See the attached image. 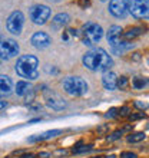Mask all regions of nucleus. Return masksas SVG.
Segmentation results:
<instances>
[{
	"instance_id": "nucleus-1",
	"label": "nucleus",
	"mask_w": 149,
	"mask_h": 158,
	"mask_svg": "<svg viewBox=\"0 0 149 158\" xmlns=\"http://www.w3.org/2000/svg\"><path fill=\"white\" fill-rule=\"evenodd\" d=\"M82 62L89 71L93 72H108L113 66V60H112L111 55L100 48L86 52L83 55Z\"/></svg>"
},
{
	"instance_id": "nucleus-2",
	"label": "nucleus",
	"mask_w": 149,
	"mask_h": 158,
	"mask_svg": "<svg viewBox=\"0 0 149 158\" xmlns=\"http://www.w3.org/2000/svg\"><path fill=\"white\" fill-rule=\"evenodd\" d=\"M16 73L29 81H34L39 76V60L33 55H23L16 62Z\"/></svg>"
},
{
	"instance_id": "nucleus-3",
	"label": "nucleus",
	"mask_w": 149,
	"mask_h": 158,
	"mask_svg": "<svg viewBox=\"0 0 149 158\" xmlns=\"http://www.w3.org/2000/svg\"><path fill=\"white\" fill-rule=\"evenodd\" d=\"M82 42L86 46H93L95 43L102 39L103 36V30L100 27V25L95 23V22H87L86 25H83L82 27Z\"/></svg>"
},
{
	"instance_id": "nucleus-4",
	"label": "nucleus",
	"mask_w": 149,
	"mask_h": 158,
	"mask_svg": "<svg viewBox=\"0 0 149 158\" xmlns=\"http://www.w3.org/2000/svg\"><path fill=\"white\" fill-rule=\"evenodd\" d=\"M87 83L85 79L79 76H67L63 81V89L72 96H82L87 92Z\"/></svg>"
},
{
	"instance_id": "nucleus-5",
	"label": "nucleus",
	"mask_w": 149,
	"mask_h": 158,
	"mask_svg": "<svg viewBox=\"0 0 149 158\" xmlns=\"http://www.w3.org/2000/svg\"><path fill=\"white\" fill-rule=\"evenodd\" d=\"M30 20L36 23V25H45L47 19L50 17V9L45 4H36L29 10Z\"/></svg>"
},
{
	"instance_id": "nucleus-6",
	"label": "nucleus",
	"mask_w": 149,
	"mask_h": 158,
	"mask_svg": "<svg viewBox=\"0 0 149 158\" xmlns=\"http://www.w3.org/2000/svg\"><path fill=\"white\" fill-rule=\"evenodd\" d=\"M129 12L136 19L149 17V0H129Z\"/></svg>"
},
{
	"instance_id": "nucleus-7",
	"label": "nucleus",
	"mask_w": 149,
	"mask_h": 158,
	"mask_svg": "<svg viewBox=\"0 0 149 158\" xmlns=\"http://www.w3.org/2000/svg\"><path fill=\"white\" fill-rule=\"evenodd\" d=\"M16 55H19V45L16 40H13V39L0 40V58L9 60V59L14 58Z\"/></svg>"
},
{
	"instance_id": "nucleus-8",
	"label": "nucleus",
	"mask_w": 149,
	"mask_h": 158,
	"mask_svg": "<svg viewBox=\"0 0 149 158\" xmlns=\"http://www.w3.org/2000/svg\"><path fill=\"white\" fill-rule=\"evenodd\" d=\"M23 25H25V16H23V13L19 12V10L13 12L12 15L7 17V22H6L7 30L13 35H20L22 29H23Z\"/></svg>"
},
{
	"instance_id": "nucleus-9",
	"label": "nucleus",
	"mask_w": 149,
	"mask_h": 158,
	"mask_svg": "<svg viewBox=\"0 0 149 158\" xmlns=\"http://www.w3.org/2000/svg\"><path fill=\"white\" fill-rule=\"evenodd\" d=\"M109 12L115 17H125L129 13V0H111Z\"/></svg>"
},
{
	"instance_id": "nucleus-10",
	"label": "nucleus",
	"mask_w": 149,
	"mask_h": 158,
	"mask_svg": "<svg viewBox=\"0 0 149 158\" xmlns=\"http://www.w3.org/2000/svg\"><path fill=\"white\" fill-rule=\"evenodd\" d=\"M30 42H32V45H33L36 49H45V48H47V46L52 43V39H50V36L47 33H45V32H36V33L32 36Z\"/></svg>"
},
{
	"instance_id": "nucleus-11",
	"label": "nucleus",
	"mask_w": 149,
	"mask_h": 158,
	"mask_svg": "<svg viewBox=\"0 0 149 158\" xmlns=\"http://www.w3.org/2000/svg\"><path fill=\"white\" fill-rule=\"evenodd\" d=\"M46 105L49 106V108L54 109V111H62L65 106H66V102L60 98L59 95L56 94H46Z\"/></svg>"
},
{
	"instance_id": "nucleus-12",
	"label": "nucleus",
	"mask_w": 149,
	"mask_h": 158,
	"mask_svg": "<svg viewBox=\"0 0 149 158\" xmlns=\"http://www.w3.org/2000/svg\"><path fill=\"white\" fill-rule=\"evenodd\" d=\"M122 27L120 26H111L108 30V35H106V38H108V42L111 43V46H116L118 43H120L122 40Z\"/></svg>"
},
{
	"instance_id": "nucleus-13",
	"label": "nucleus",
	"mask_w": 149,
	"mask_h": 158,
	"mask_svg": "<svg viewBox=\"0 0 149 158\" xmlns=\"http://www.w3.org/2000/svg\"><path fill=\"white\" fill-rule=\"evenodd\" d=\"M59 134H62V129H50V131H46V132H43V134H37V135H33V137H30L27 141H29V142L46 141V139H50V138L58 137Z\"/></svg>"
},
{
	"instance_id": "nucleus-14",
	"label": "nucleus",
	"mask_w": 149,
	"mask_h": 158,
	"mask_svg": "<svg viewBox=\"0 0 149 158\" xmlns=\"http://www.w3.org/2000/svg\"><path fill=\"white\" fill-rule=\"evenodd\" d=\"M116 82H118V76L111 71L105 72L103 76H102V83H103V86L106 88V89H109V91L116 89Z\"/></svg>"
},
{
	"instance_id": "nucleus-15",
	"label": "nucleus",
	"mask_w": 149,
	"mask_h": 158,
	"mask_svg": "<svg viewBox=\"0 0 149 158\" xmlns=\"http://www.w3.org/2000/svg\"><path fill=\"white\" fill-rule=\"evenodd\" d=\"M13 89L12 79L6 75H0V95H9Z\"/></svg>"
},
{
	"instance_id": "nucleus-16",
	"label": "nucleus",
	"mask_w": 149,
	"mask_h": 158,
	"mask_svg": "<svg viewBox=\"0 0 149 158\" xmlns=\"http://www.w3.org/2000/svg\"><path fill=\"white\" fill-rule=\"evenodd\" d=\"M69 22H70V17H69L67 13H59V15H56L53 17L52 26H53V29H60L63 26H66Z\"/></svg>"
},
{
	"instance_id": "nucleus-17",
	"label": "nucleus",
	"mask_w": 149,
	"mask_h": 158,
	"mask_svg": "<svg viewBox=\"0 0 149 158\" xmlns=\"http://www.w3.org/2000/svg\"><path fill=\"white\" fill-rule=\"evenodd\" d=\"M14 91H16V94L19 96H27L32 92V85L29 82H26V81H20V82L16 83Z\"/></svg>"
},
{
	"instance_id": "nucleus-18",
	"label": "nucleus",
	"mask_w": 149,
	"mask_h": 158,
	"mask_svg": "<svg viewBox=\"0 0 149 158\" xmlns=\"http://www.w3.org/2000/svg\"><path fill=\"white\" fill-rule=\"evenodd\" d=\"M131 48H133V43H128V42H120V43H118L116 46H112V52L113 53H123L125 50H129Z\"/></svg>"
},
{
	"instance_id": "nucleus-19",
	"label": "nucleus",
	"mask_w": 149,
	"mask_h": 158,
	"mask_svg": "<svg viewBox=\"0 0 149 158\" xmlns=\"http://www.w3.org/2000/svg\"><path fill=\"white\" fill-rule=\"evenodd\" d=\"M143 33V27H131V29L128 30V32H125V39H135L136 36H139V35Z\"/></svg>"
},
{
	"instance_id": "nucleus-20",
	"label": "nucleus",
	"mask_w": 149,
	"mask_h": 158,
	"mask_svg": "<svg viewBox=\"0 0 149 158\" xmlns=\"http://www.w3.org/2000/svg\"><path fill=\"white\" fill-rule=\"evenodd\" d=\"M132 85L135 89H143L146 85H149V81L146 78H141V76H136V78H133L132 81Z\"/></svg>"
},
{
	"instance_id": "nucleus-21",
	"label": "nucleus",
	"mask_w": 149,
	"mask_h": 158,
	"mask_svg": "<svg viewBox=\"0 0 149 158\" xmlns=\"http://www.w3.org/2000/svg\"><path fill=\"white\" fill-rule=\"evenodd\" d=\"M142 139H145V132H136V134H132L128 137V142H141Z\"/></svg>"
},
{
	"instance_id": "nucleus-22",
	"label": "nucleus",
	"mask_w": 149,
	"mask_h": 158,
	"mask_svg": "<svg viewBox=\"0 0 149 158\" xmlns=\"http://www.w3.org/2000/svg\"><path fill=\"white\" fill-rule=\"evenodd\" d=\"M91 150H92V145H82V142H79L72 151H73V154H82V152H86V151H91Z\"/></svg>"
},
{
	"instance_id": "nucleus-23",
	"label": "nucleus",
	"mask_w": 149,
	"mask_h": 158,
	"mask_svg": "<svg viewBox=\"0 0 149 158\" xmlns=\"http://www.w3.org/2000/svg\"><path fill=\"white\" fill-rule=\"evenodd\" d=\"M122 134H123V131L122 129H118V131H113V132L108 137V141L112 142V141H116V139H119L120 137H122Z\"/></svg>"
},
{
	"instance_id": "nucleus-24",
	"label": "nucleus",
	"mask_w": 149,
	"mask_h": 158,
	"mask_svg": "<svg viewBox=\"0 0 149 158\" xmlns=\"http://www.w3.org/2000/svg\"><path fill=\"white\" fill-rule=\"evenodd\" d=\"M126 85H128V78H125V76H120L116 82V88H120V89H125Z\"/></svg>"
},
{
	"instance_id": "nucleus-25",
	"label": "nucleus",
	"mask_w": 149,
	"mask_h": 158,
	"mask_svg": "<svg viewBox=\"0 0 149 158\" xmlns=\"http://www.w3.org/2000/svg\"><path fill=\"white\" fill-rule=\"evenodd\" d=\"M118 111H119V109H116V108H111L108 111V114H106V118H113V117H116V115H118Z\"/></svg>"
},
{
	"instance_id": "nucleus-26",
	"label": "nucleus",
	"mask_w": 149,
	"mask_h": 158,
	"mask_svg": "<svg viewBox=\"0 0 149 158\" xmlns=\"http://www.w3.org/2000/svg\"><path fill=\"white\" fill-rule=\"evenodd\" d=\"M119 115H122V117H128V115H129V108H128V106L120 108L119 109Z\"/></svg>"
},
{
	"instance_id": "nucleus-27",
	"label": "nucleus",
	"mask_w": 149,
	"mask_h": 158,
	"mask_svg": "<svg viewBox=\"0 0 149 158\" xmlns=\"http://www.w3.org/2000/svg\"><path fill=\"white\" fill-rule=\"evenodd\" d=\"M120 158H136V154H133V152H122Z\"/></svg>"
},
{
	"instance_id": "nucleus-28",
	"label": "nucleus",
	"mask_w": 149,
	"mask_h": 158,
	"mask_svg": "<svg viewBox=\"0 0 149 158\" xmlns=\"http://www.w3.org/2000/svg\"><path fill=\"white\" fill-rule=\"evenodd\" d=\"M135 106H138V108H141V109H146L148 108V104H143V102L136 101V102H135Z\"/></svg>"
},
{
	"instance_id": "nucleus-29",
	"label": "nucleus",
	"mask_w": 149,
	"mask_h": 158,
	"mask_svg": "<svg viewBox=\"0 0 149 158\" xmlns=\"http://www.w3.org/2000/svg\"><path fill=\"white\" fill-rule=\"evenodd\" d=\"M139 118H145V114L141 112V114H136V115H131V119H132V121L139 119Z\"/></svg>"
},
{
	"instance_id": "nucleus-30",
	"label": "nucleus",
	"mask_w": 149,
	"mask_h": 158,
	"mask_svg": "<svg viewBox=\"0 0 149 158\" xmlns=\"http://www.w3.org/2000/svg\"><path fill=\"white\" fill-rule=\"evenodd\" d=\"M67 154V151L66 150H59V151H56V152H54V155H66Z\"/></svg>"
},
{
	"instance_id": "nucleus-31",
	"label": "nucleus",
	"mask_w": 149,
	"mask_h": 158,
	"mask_svg": "<svg viewBox=\"0 0 149 158\" xmlns=\"http://www.w3.org/2000/svg\"><path fill=\"white\" fill-rule=\"evenodd\" d=\"M79 4H80V6H89V4H91V2H89V0H80V2H79Z\"/></svg>"
},
{
	"instance_id": "nucleus-32",
	"label": "nucleus",
	"mask_w": 149,
	"mask_h": 158,
	"mask_svg": "<svg viewBox=\"0 0 149 158\" xmlns=\"http://www.w3.org/2000/svg\"><path fill=\"white\" fill-rule=\"evenodd\" d=\"M20 158H36V155H34V154H32V152H30V154H23Z\"/></svg>"
},
{
	"instance_id": "nucleus-33",
	"label": "nucleus",
	"mask_w": 149,
	"mask_h": 158,
	"mask_svg": "<svg viewBox=\"0 0 149 158\" xmlns=\"http://www.w3.org/2000/svg\"><path fill=\"white\" fill-rule=\"evenodd\" d=\"M49 157H50L49 152H40L39 154V158H49Z\"/></svg>"
},
{
	"instance_id": "nucleus-34",
	"label": "nucleus",
	"mask_w": 149,
	"mask_h": 158,
	"mask_svg": "<svg viewBox=\"0 0 149 158\" xmlns=\"http://www.w3.org/2000/svg\"><path fill=\"white\" fill-rule=\"evenodd\" d=\"M6 106H7V104H6V102H4V101H2V99H0V109L6 108Z\"/></svg>"
},
{
	"instance_id": "nucleus-35",
	"label": "nucleus",
	"mask_w": 149,
	"mask_h": 158,
	"mask_svg": "<svg viewBox=\"0 0 149 158\" xmlns=\"http://www.w3.org/2000/svg\"><path fill=\"white\" fill-rule=\"evenodd\" d=\"M106 158H116V157H115V155H108Z\"/></svg>"
},
{
	"instance_id": "nucleus-36",
	"label": "nucleus",
	"mask_w": 149,
	"mask_h": 158,
	"mask_svg": "<svg viewBox=\"0 0 149 158\" xmlns=\"http://www.w3.org/2000/svg\"><path fill=\"white\" fill-rule=\"evenodd\" d=\"M50 2H60V0H50Z\"/></svg>"
},
{
	"instance_id": "nucleus-37",
	"label": "nucleus",
	"mask_w": 149,
	"mask_h": 158,
	"mask_svg": "<svg viewBox=\"0 0 149 158\" xmlns=\"http://www.w3.org/2000/svg\"><path fill=\"white\" fill-rule=\"evenodd\" d=\"M92 158H99V157H92Z\"/></svg>"
},
{
	"instance_id": "nucleus-38",
	"label": "nucleus",
	"mask_w": 149,
	"mask_h": 158,
	"mask_svg": "<svg viewBox=\"0 0 149 158\" xmlns=\"http://www.w3.org/2000/svg\"><path fill=\"white\" fill-rule=\"evenodd\" d=\"M102 2H105V0H102Z\"/></svg>"
}]
</instances>
